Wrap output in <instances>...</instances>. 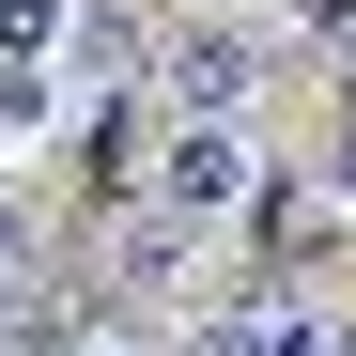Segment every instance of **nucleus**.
<instances>
[{
    "label": "nucleus",
    "instance_id": "20e7f679",
    "mask_svg": "<svg viewBox=\"0 0 356 356\" xmlns=\"http://www.w3.org/2000/svg\"><path fill=\"white\" fill-rule=\"evenodd\" d=\"M170 279H186V217H124V248H108V279H93V294H140V310H155Z\"/></svg>",
    "mask_w": 356,
    "mask_h": 356
},
{
    "label": "nucleus",
    "instance_id": "423d86ee",
    "mask_svg": "<svg viewBox=\"0 0 356 356\" xmlns=\"http://www.w3.org/2000/svg\"><path fill=\"white\" fill-rule=\"evenodd\" d=\"M294 47H325V63H356V0H294Z\"/></svg>",
    "mask_w": 356,
    "mask_h": 356
},
{
    "label": "nucleus",
    "instance_id": "7ed1b4c3",
    "mask_svg": "<svg viewBox=\"0 0 356 356\" xmlns=\"http://www.w3.org/2000/svg\"><path fill=\"white\" fill-rule=\"evenodd\" d=\"M232 232H248V264H279V294H294V264L341 232V202H325V186H294V170H264V202L232 217Z\"/></svg>",
    "mask_w": 356,
    "mask_h": 356
},
{
    "label": "nucleus",
    "instance_id": "6e6552de",
    "mask_svg": "<svg viewBox=\"0 0 356 356\" xmlns=\"http://www.w3.org/2000/svg\"><path fill=\"white\" fill-rule=\"evenodd\" d=\"M31 264V202H0V279H16Z\"/></svg>",
    "mask_w": 356,
    "mask_h": 356
},
{
    "label": "nucleus",
    "instance_id": "f03ea898",
    "mask_svg": "<svg viewBox=\"0 0 356 356\" xmlns=\"http://www.w3.org/2000/svg\"><path fill=\"white\" fill-rule=\"evenodd\" d=\"M140 186H155V217H186V232H202V217H248V202H264V170H248V124H170Z\"/></svg>",
    "mask_w": 356,
    "mask_h": 356
},
{
    "label": "nucleus",
    "instance_id": "39448f33",
    "mask_svg": "<svg viewBox=\"0 0 356 356\" xmlns=\"http://www.w3.org/2000/svg\"><path fill=\"white\" fill-rule=\"evenodd\" d=\"M63 47V0H0V63H47Z\"/></svg>",
    "mask_w": 356,
    "mask_h": 356
},
{
    "label": "nucleus",
    "instance_id": "0eeeda50",
    "mask_svg": "<svg viewBox=\"0 0 356 356\" xmlns=\"http://www.w3.org/2000/svg\"><path fill=\"white\" fill-rule=\"evenodd\" d=\"M325 202L356 217V108H341V140H325Z\"/></svg>",
    "mask_w": 356,
    "mask_h": 356
},
{
    "label": "nucleus",
    "instance_id": "f257e3e1",
    "mask_svg": "<svg viewBox=\"0 0 356 356\" xmlns=\"http://www.w3.org/2000/svg\"><path fill=\"white\" fill-rule=\"evenodd\" d=\"M155 93H170V124H248V93H264V31L248 16H186L155 47Z\"/></svg>",
    "mask_w": 356,
    "mask_h": 356
}]
</instances>
